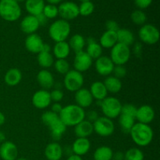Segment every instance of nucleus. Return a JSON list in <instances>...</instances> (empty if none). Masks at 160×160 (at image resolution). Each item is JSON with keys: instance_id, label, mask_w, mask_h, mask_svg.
Instances as JSON below:
<instances>
[{"instance_id": "09e8293b", "label": "nucleus", "mask_w": 160, "mask_h": 160, "mask_svg": "<svg viewBox=\"0 0 160 160\" xmlns=\"http://www.w3.org/2000/svg\"><path fill=\"white\" fill-rule=\"evenodd\" d=\"M98 117H98V113L97 112V111L95 110H90L88 111L87 113H85V120H88L89 122H91V123H93Z\"/></svg>"}, {"instance_id": "f8f14e48", "label": "nucleus", "mask_w": 160, "mask_h": 160, "mask_svg": "<svg viewBox=\"0 0 160 160\" xmlns=\"http://www.w3.org/2000/svg\"><path fill=\"white\" fill-rule=\"evenodd\" d=\"M114 63L109 56H102L95 62V68L97 73L103 77L110 76L114 68Z\"/></svg>"}, {"instance_id": "a878e982", "label": "nucleus", "mask_w": 160, "mask_h": 160, "mask_svg": "<svg viewBox=\"0 0 160 160\" xmlns=\"http://www.w3.org/2000/svg\"><path fill=\"white\" fill-rule=\"evenodd\" d=\"M70 51L71 49L67 41L56 42L52 48V55L57 59H66L70 56Z\"/></svg>"}, {"instance_id": "ea45409f", "label": "nucleus", "mask_w": 160, "mask_h": 160, "mask_svg": "<svg viewBox=\"0 0 160 160\" xmlns=\"http://www.w3.org/2000/svg\"><path fill=\"white\" fill-rule=\"evenodd\" d=\"M42 13L45 15V17L47 19H54L59 16V10H58V7L55 5L47 4L45 5V7L43 9V12Z\"/></svg>"}, {"instance_id": "e433bc0d", "label": "nucleus", "mask_w": 160, "mask_h": 160, "mask_svg": "<svg viewBox=\"0 0 160 160\" xmlns=\"http://www.w3.org/2000/svg\"><path fill=\"white\" fill-rule=\"evenodd\" d=\"M144 153L138 148H131L124 153L123 160H144Z\"/></svg>"}, {"instance_id": "9d476101", "label": "nucleus", "mask_w": 160, "mask_h": 160, "mask_svg": "<svg viewBox=\"0 0 160 160\" xmlns=\"http://www.w3.org/2000/svg\"><path fill=\"white\" fill-rule=\"evenodd\" d=\"M58 10L61 19L68 22L69 20H74L80 15L78 5L70 1L61 2L58 6Z\"/></svg>"}, {"instance_id": "13d9d810", "label": "nucleus", "mask_w": 160, "mask_h": 160, "mask_svg": "<svg viewBox=\"0 0 160 160\" xmlns=\"http://www.w3.org/2000/svg\"><path fill=\"white\" fill-rule=\"evenodd\" d=\"M51 47H50L49 45H47V44H44L43 48H42V52H51Z\"/></svg>"}, {"instance_id": "4be33fe9", "label": "nucleus", "mask_w": 160, "mask_h": 160, "mask_svg": "<svg viewBox=\"0 0 160 160\" xmlns=\"http://www.w3.org/2000/svg\"><path fill=\"white\" fill-rule=\"evenodd\" d=\"M72 150L74 155L82 156L87 154L91 148V142L88 138H77L72 145Z\"/></svg>"}, {"instance_id": "a211bd4d", "label": "nucleus", "mask_w": 160, "mask_h": 160, "mask_svg": "<svg viewBox=\"0 0 160 160\" xmlns=\"http://www.w3.org/2000/svg\"><path fill=\"white\" fill-rule=\"evenodd\" d=\"M20 27V30L23 33L29 35V34L36 33V31L40 28V24H39L37 17L35 16L29 15L28 14V16L23 17V20H21Z\"/></svg>"}, {"instance_id": "bb28decb", "label": "nucleus", "mask_w": 160, "mask_h": 160, "mask_svg": "<svg viewBox=\"0 0 160 160\" xmlns=\"http://www.w3.org/2000/svg\"><path fill=\"white\" fill-rule=\"evenodd\" d=\"M23 75L21 71L17 68H11L6 73L4 76V81L9 87H14L21 81Z\"/></svg>"}, {"instance_id": "c9c22d12", "label": "nucleus", "mask_w": 160, "mask_h": 160, "mask_svg": "<svg viewBox=\"0 0 160 160\" xmlns=\"http://www.w3.org/2000/svg\"><path fill=\"white\" fill-rule=\"evenodd\" d=\"M131 21L136 25L138 26H142L145 24L147 21V16L143 10L141 9H136L133 11L131 14Z\"/></svg>"}, {"instance_id": "c03bdc74", "label": "nucleus", "mask_w": 160, "mask_h": 160, "mask_svg": "<svg viewBox=\"0 0 160 160\" xmlns=\"http://www.w3.org/2000/svg\"><path fill=\"white\" fill-rule=\"evenodd\" d=\"M50 96H51L52 102H60L64 97L63 92L61 89H54L50 92Z\"/></svg>"}, {"instance_id": "5701e85b", "label": "nucleus", "mask_w": 160, "mask_h": 160, "mask_svg": "<svg viewBox=\"0 0 160 160\" xmlns=\"http://www.w3.org/2000/svg\"><path fill=\"white\" fill-rule=\"evenodd\" d=\"M93 123L85 119L74 127V134L77 138H88L93 134Z\"/></svg>"}, {"instance_id": "9b49d317", "label": "nucleus", "mask_w": 160, "mask_h": 160, "mask_svg": "<svg viewBox=\"0 0 160 160\" xmlns=\"http://www.w3.org/2000/svg\"><path fill=\"white\" fill-rule=\"evenodd\" d=\"M93 63V59L87 54L85 51L77 52L73 59V68L75 70L83 73L91 68Z\"/></svg>"}, {"instance_id": "2f4dec72", "label": "nucleus", "mask_w": 160, "mask_h": 160, "mask_svg": "<svg viewBox=\"0 0 160 160\" xmlns=\"http://www.w3.org/2000/svg\"><path fill=\"white\" fill-rule=\"evenodd\" d=\"M118 117L119 125H120L122 132L124 134H130L131 130L132 129L135 123V118L124 113H120Z\"/></svg>"}, {"instance_id": "ddd939ff", "label": "nucleus", "mask_w": 160, "mask_h": 160, "mask_svg": "<svg viewBox=\"0 0 160 160\" xmlns=\"http://www.w3.org/2000/svg\"><path fill=\"white\" fill-rule=\"evenodd\" d=\"M33 106L38 109H44L51 106L52 99L50 92L47 90L41 89L33 95L31 98Z\"/></svg>"}, {"instance_id": "6ab92c4d", "label": "nucleus", "mask_w": 160, "mask_h": 160, "mask_svg": "<svg viewBox=\"0 0 160 160\" xmlns=\"http://www.w3.org/2000/svg\"><path fill=\"white\" fill-rule=\"evenodd\" d=\"M37 81L44 90L48 91L55 85V80L52 73L45 69H42L38 73Z\"/></svg>"}, {"instance_id": "a18cd8bd", "label": "nucleus", "mask_w": 160, "mask_h": 160, "mask_svg": "<svg viewBox=\"0 0 160 160\" xmlns=\"http://www.w3.org/2000/svg\"><path fill=\"white\" fill-rule=\"evenodd\" d=\"M133 53L138 59H141L143 55V45L141 42H136L133 44Z\"/></svg>"}, {"instance_id": "052dcab7", "label": "nucleus", "mask_w": 160, "mask_h": 160, "mask_svg": "<svg viewBox=\"0 0 160 160\" xmlns=\"http://www.w3.org/2000/svg\"><path fill=\"white\" fill-rule=\"evenodd\" d=\"M16 1H17V2L20 3V2H26V0H16Z\"/></svg>"}, {"instance_id": "72a5a7b5", "label": "nucleus", "mask_w": 160, "mask_h": 160, "mask_svg": "<svg viewBox=\"0 0 160 160\" xmlns=\"http://www.w3.org/2000/svg\"><path fill=\"white\" fill-rule=\"evenodd\" d=\"M38 62L43 69L48 70L54 64V56L51 52H41L38 54Z\"/></svg>"}, {"instance_id": "603ef678", "label": "nucleus", "mask_w": 160, "mask_h": 160, "mask_svg": "<svg viewBox=\"0 0 160 160\" xmlns=\"http://www.w3.org/2000/svg\"><path fill=\"white\" fill-rule=\"evenodd\" d=\"M124 159V153L122 152H117L112 154V160H123Z\"/></svg>"}, {"instance_id": "f257e3e1", "label": "nucleus", "mask_w": 160, "mask_h": 160, "mask_svg": "<svg viewBox=\"0 0 160 160\" xmlns=\"http://www.w3.org/2000/svg\"><path fill=\"white\" fill-rule=\"evenodd\" d=\"M84 109L76 104H70L62 107L59 117L67 127H75L85 119Z\"/></svg>"}, {"instance_id": "680f3d73", "label": "nucleus", "mask_w": 160, "mask_h": 160, "mask_svg": "<svg viewBox=\"0 0 160 160\" xmlns=\"http://www.w3.org/2000/svg\"><path fill=\"white\" fill-rule=\"evenodd\" d=\"M16 160H28V159H25V158H17Z\"/></svg>"}, {"instance_id": "37998d69", "label": "nucleus", "mask_w": 160, "mask_h": 160, "mask_svg": "<svg viewBox=\"0 0 160 160\" xmlns=\"http://www.w3.org/2000/svg\"><path fill=\"white\" fill-rule=\"evenodd\" d=\"M112 73H113V76L115 78L120 80L121 78L126 77L128 71H127V69L124 67V65H115Z\"/></svg>"}, {"instance_id": "c85d7f7f", "label": "nucleus", "mask_w": 160, "mask_h": 160, "mask_svg": "<svg viewBox=\"0 0 160 160\" xmlns=\"http://www.w3.org/2000/svg\"><path fill=\"white\" fill-rule=\"evenodd\" d=\"M117 42L127 46H131L134 43V34L131 30L128 28H120L117 31Z\"/></svg>"}, {"instance_id": "6e6552de", "label": "nucleus", "mask_w": 160, "mask_h": 160, "mask_svg": "<svg viewBox=\"0 0 160 160\" xmlns=\"http://www.w3.org/2000/svg\"><path fill=\"white\" fill-rule=\"evenodd\" d=\"M84 83V78L82 73L75 70H70L64 75L63 85L69 92H76L82 88Z\"/></svg>"}, {"instance_id": "864d4df0", "label": "nucleus", "mask_w": 160, "mask_h": 160, "mask_svg": "<svg viewBox=\"0 0 160 160\" xmlns=\"http://www.w3.org/2000/svg\"><path fill=\"white\" fill-rule=\"evenodd\" d=\"M62 153L63 155H67V156H70L72 155H73V150H72V147L71 146H67L65 148H62Z\"/></svg>"}, {"instance_id": "5fc2aeb1", "label": "nucleus", "mask_w": 160, "mask_h": 160, "mask_svg": "<svg viewBox=\"0 0 160 160\" xmlns=\"http://www.w3.org/2000/svg\"><path fill=\"white\" fill-rule=\"evenodd\" d=\"M67 160H83L82 158H81V156H77V155H72V156H69L68 158H67Z\"/></svg>"}, {"instance_id": "f03ea898", "label": "nucleus", "mask_w": 160, "mask_h": 160, "mask_svg": "<svg viewBox=\"0 0 160 160\" xmlns=\"http://www.w3.org/2000/svg\"><path fill=\"white\" fill-rule=\"evenodd\" d=\"M130 134L133 142L141 147L148 146L154 137V132L149 125L138 122L134 123Z\"/></svg>"}, {"instance_id": "bf43d9fd", "label": "nucleus", "mask_w": 160, "mask_h": 160, "mask_svg": "<svg viewBox=\"0 0 160 160\" xmlns=\"http://www.w3.org/2000/svg\"><path fill=\"white\" fill-rule=\"evenodd\" d=\"M5 141H6V134L2 131H0V144L3 143Z\"/></svg>"}, {"instance_id": "b1692460", "label": "nucleus", "mask_w": 160, "mask_h": 160, "mask_svg": "<svg viewBox=\"0 0 160 160\" xmlns=\"http://www.w3.org/2000/svg\"><path fill=\"white\" fill-rule=\"evenodd\" d=\"M45 156L48 160H60L63 156L62 147L57 142H51L45 147Z\"/></svg>"}, {"instance_id": "dca6fc26", "label": "nucleus", "mask_w": 160, "mask_h": 160, "mask_svg": "<svg viewBox=\"0 0 160 160\" xmlns=\"http://www.w3.org/2000/svg\"><path fill=\"white\" fill-rule=\"evenodd\" d=\"M0 157L2 160H16L18 157V148L12 142L5 141L0 145Z\"/></svg>"}, {"instance_id": "f704fd0d", "label": "nucleus", "mask_w": 160, "mask_h": 160, "mask_svg": "<svg viewBox=\"0 0 160 160\" xmlns=\"http://www.w3.org/2000/svg\"><path fill=\"white\" fill-rule=\"evenodd\" d=\"M112 154L113 152L110 147L100 146L94 152V160H112Z\"/></svg>"}, {"instance_id": "8fccbe9b", "label": "nucleus", "mask_w": 160, "mask_h": 160, "mask_svg": "<svg viewBox=\"0 0 160 160\" xmlns=\"http://www.w3.org/2000/svg\"><path fill=\"white\" fill-rule=\"evenodd\" d=\"M62 106L59 102H54L53 104H52L51 106L52 112H55V113L59 115V114L60 113L61 111H62Z\"/></svg>"}, {"instance_id": "20e7f679", "label": "nucleus", "mask_w": 160, "mask_h": 160, "mask_svg": "<svg viewBox=\"0 0 160 160\" xmlns=\"http://www.w3.org/2000/svg\"><path fill=\"white\" fill-rule=\"evenodd\" d=\"M71 31L70 24L68 21L62 19L56 20L49 26L48 34L55 42H65L68 38Z\"/></svg>"}, {"instance_id": "e2e57ef3", "label": "nucleus", "mask_w": 160, "mask_h": 160, "mask_svg": "<svg viewBox=\"0 0 160 160\" xmlns=\"http://www.w3.org/2000/svg\"><path fill=\"white\" fill-rule=\"evenodd\" d=\"M81 2H88V1H92V0H79Z\"/></svg>"}, {"instance_id": "39448f33", "label": "nucleus", "mask_w": 160, "mask_h": 160, "mask_svg": "<svg viewBox=\"0 0 160 160\" xmlns=\"http://www.w3.org/2000/svg\"><path fill=\"white\" fill-rule=\"evenodd\" d=\"M98 102H99V106L104 117L113 120L120 116L123 105L118 98L110 96Z\"/></svg>"}, {"instance_id": "3c124183", "label": "nucleus", "mask_w": 160, "mask_h": 160, "mask_svg": "<svg viewBox=\"0 0 160 160\" xmlns=\"http://www.w3.org/2000/svg\"><path fill=\"white\" fill-rule=\"evenodd\" d=\"M36 17H37L38 21L40 26H44V25H45V23H47L48 19L45 17V15H44L43 13H41L39 14V15L36 16Z\"/></svg>"}, {"instance_id": "1a4fd4ad", "label": "nucleus", "mask_w": 160, "mask_h": 160, "mask_svg": "<svg viewBox=\"0 0 160 160\" xmlns=\"http://www.w3.org/2000/svg\"><path fill=\"white\" fill-rule=\"evenodd\" d=\"M94 132L101 137H109L112 135L115 130L112 120L106 117H99L93 123Z\"/></svg>"}, {"instance_id": "49530a36", "label": "nucleus", "mask_w": 160, "mask_h": 160, "mask_svg": "<svg viewBox=\"0 0 160 160\" xmlns=\"http://www.w3.org/2000/svg\"><path fill=\"white\" fill-rule=\"evenodd\" d=\"M135 6L138 8V9L143 10V9H147L151 6L152 0H134Z\"/></svg>"}, {"instance_id": "6e6d98bb", "label": "nucleus", "mask_w": 160, "mask_h": 160, "mask_svg": "<svg viewBox=\"0 0 160 160\" xmlns=\"http://www.w3.org/2000/svg\"><path fill=\"white\" fill-rule=\"evenodd\" d=\"M45 1H46L47 2H48V4L55 5V6H56L57 4L60 3L62 0H45Z\"/></svg>"}, {"instance_id": "7ed1b4c3", "label": "nucleus", "mask_w": 160, "mask_h": 160, "mask_svg": "<svg viewBox=\"0 0 160 160\" xmlns=\"http://www.w3.org/2000/svg\"><path fill=\"white\" fill-rule=\"evenodd\" d=\"M20 3L16 0H0V18L8 22L17 21L21 17Z\"/></svg>"}, {"instance_id": "f3484780", "label": "nucleus", "mask_w": 160, "mask_h": 160, "mask_svg": "<svg viewBox=\"0 0 160 160\" xmlns=\"http://www.w3.org/2000/svg\"><path fill=\"white\" fill-rule=\"evenodd\" d=\"M74 99L76 102V105L84 109L85 108L90 107L94 101V98L90 91L87 88H84L79 89L75 92Z\"/></svg>"}, {"instance_id": "473e14b6", "label": "nucleus", "mask_w": 160, "mask_h": 160, "mask_svg": "<svg viewBox=\"0 0 160 160\" xmlns=\"http://www.w3.org/2000/svg\"><path fill=\"white\" fill-rule=\"evenodd\" d=\"M104 84L108 92L117 94L121 91L123 84L121 81L114 76H108L104 81Z\"/></svg>"}, {"instance_id": "aec40b11", "label": "nucleus", "mask_w": 160, "mask_h": 160, "mask_svg": "<svg viewBox=\"0 0 160 160\" xmlns=\"http://www.w3.org/2000/svg\"><path fill=\"white\" fill-rule=\"evenodd\" d=\"M86 45L87 49L85 52L92 59H97L102 56V47L93 37H89L86 39Z\"/></svg>"}, {"instance_id": "0eeeda50", "label": "nucleus", "mask_w": 160, "mask_h": 160, "mask_svg": "<svg viewBox=\"0 0 160 160\" xmlns=\"http://www.w3.org/2000/svg\"><path fill=\"white\" fill-rule=\"evenodd\" d=\"M138 37L142 42L148 45H152L159 42L160 34L156 26L151 23H145L139 29Z\"/></svg>"}, {"instance_id": "de8ad7c7", "label": "nucleus", "mask_w": 160, "mask_h": 160, "mask_svg": "<svg viewBox=\"0 0 160 160\" xmlns=\"http://www.w3.org/2000/svg\"><path fill=\"white\" fill-rule=\"evenodd\" d=\"M106 31L117 32L120 29V27H119L118 23L117 21H115L113 20H109L106 23Z\"/></svg>"}, {"instance_id": "423d86ee", "label": "nucleus", "mask_w": 160, "mask_h": 160, "mask_svg": "<svg viewBox=\"0 0 160 160\" xmlns=\"http://www.w3.org/2000/svg\"><path fill=\"white\" fill-rule=\"evenodd\" d=\"M131 56V51L129 46L117 42L110 52L109 58L114 65H124L130 60Z\"/></svg>"}, {"instance_id": "79ce46f5", "label": "nucleus", "mask_w": 160, "mask_h": 160, "mask_svg": "<svg viewBox=\"0 0 160 160\" xmlns=\"http://www.w3.org/2000/svg\"><path fill=\"white\" fill-rule=\"evenodd\" d=\"M136 112H137V107H136L134 105L130 104V103H127V104H124L122 106L121 112H120V113L127 114V115L131 116V117L135 118Z\"/></svg>"}, {"instance_id": "cd10ccee", "label": "nucleus", "mask_w": 160, "mask_h": 160, "mask_svg": "<svg viewBox=\"0 0 160 160\" xmlns=\"http://www.w3.org/2000/svg\"><path fill=\"white\" fill-rule=\"evenodd\" d=\"M45 0H26L25 9L29 15L38 16L42 13L45 7Z\"/></svg>"}, {"instance_id": "4d7b16f0", "label": "nucleus", "mask_w": 160, "mask_h": 160, "mask_svg": "<svg viewBox=\"0 0 160 160\" xmlns=\"http://www.w3.org/2000/svg\"><path fill=\"white\" fill-rule=\"evenodd\" d=\"M6 122V117L2 112H0V127L2 126Z\"/></svg>"}, {"instance_id": "a19ab883", "label": "nucleus", "mask_w": 160, "mask_h": 160, "mask_svg": "<svg viewBox=\"0 0 160 160\" xmlns=\"http://www.w3.org/2000/svg\"><path fill=\"white\" fill-rule=\"evenodd\" d=\"M58 117H59V115L52 112L51 110L46 111V112H45L42 115V121L43 122V123L45 126L48 127L53 120H56Z\"/></svg>"}, {"instance_id": "2eb2a0df", "label": "nucleus", "mask_w": 160, "mask_h": 160, "mask_svg": "<svg viewBox=\"0 0 160 160\" xmlns=\"http://www.w3.org/2000/svg\"><path fill=\"white\" fill-rule=\"evenodd\" d=\"M155 116H156L155 110L151 106L143 105L137 108L135 119L138 121V123L149 124L154 120Z\"/></svg>"}, {"instance_id": "393cba45", "label": "nucleus", "mask_w": 160, "mask_h": 160, "mask_svg": "<svg viewBox=\"0 0 160 160\" xmlns=\"http://www.w3.org/2000/svg\"><path fill=\"white\" fill-rule=\"evenodd\" d=\"M89 91H90L94 99H96L97 101H102L106 98L108 95L106 86H105L104 83L102 81H95L92 83L91 84Z\"/></svg>"}, {"instance_id": "c756f323", "label": "nucleus", "mask_w": 160, "mask_h": 160, "mask_svg": "<svg viewBox=\"0 0 160 160\" xmlns=\"http://www.w3.org/2000/svg\"><path fill=\"white\" fill-rule=\"evenodd\" d=\"M117 43V32L106 31L100 37L99 44L102 48H112Z\"/></svg>"}, {"instance_id": "4c0bfd02", "label": "nucleus", "mask_w": 160, "mask_h": 160, "mask_svg": "<svg viewBox=\"0 0 160 160\" xmlns=\"http://www.w3.org/2000/svg\"><path fill=\"white\" fill-rule=\"evenodd\" d=\"M54 68L59 74L65 75L70 70V66L67 59H56L54 62Z\"/></svg>"}, {"instance_id": "58836bf2", "label": "nucleus", "mask_w": 160, "mask_h": 160, "mask_svg": "<svg viewBox=\"0 0 160 160\" xmlns=\"http://www.w3.org/2000/svg\"><path fill=\"white\" fill-rule=\"evenodd\" d=\"M78 7H79V14L83 17H88L93 13L95 10V5L92 1L81 2Z\"/></svg>"}, {"instance_id": "4468645a", "label": "nucleus", "mask_w": 160, "mask_h": 160, "mask_svg": "<svg viewBox=\"0 0 160 160\" xmlns=\"http://www.w3.org/2000/svg\"><path fill=\"white\" fill-rule=\"evenodd\" d=\"M44 44L45 42H43L42 38L36 33L28 35L24 42L26 49L34 54H38L42 51Z\"/></svg>"}, {"instance_id": "7c9ffc66", "label": "nucleus", "mask_w": 160, "mask_h": 160, "mask_svg": "<svg viewBox=\"0 0 160 160\" xmlns=\"http://www.w3.org/2000/svg\"><path fill=\"white\" fill-rule=\"evenodd\" d=\"M70 49L73 50L75 53L84 51L86 45V39L84 36L80 34H75L70 38L68 42Z\"/></svg>"}, {"instance_id": "412c9836", "label": "nucleus", "mask_w": 160, "mask_h": 160, "mask_svg": "<svg viewBox=\"0 0 160 160\" xmlns=\"http://www.w3.org/2000/svg\"><path fill=\"white\" fill-rule=\"evenodd\" d=\"M49 128L50 134H51L52 138L55 141H59L62 138V135L67 131V126L62 123V120H60L59 117L56 118V120H53L51 123L48 126Z\"/></svg>"}]
</instances>
